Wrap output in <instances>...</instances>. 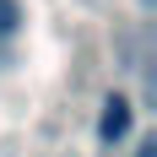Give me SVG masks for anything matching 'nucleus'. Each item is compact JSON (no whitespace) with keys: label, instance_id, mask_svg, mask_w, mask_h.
I'll use <instances>...</instances> for the list:
<instances>
[{"label":"nucleus","instance_id":"obj_1","mask_svg":"<svg viewBox=\"0 0 157 157\" xmlns=\"http://www.w3.org/2000/svg\"><path fill=\"white\" fill-rule=\"evenodd\" d=\"M130 119H136V103L125 92H109L103 98V114H98V141L103 146H119L130 136Z\"/></svg>","mask_w":157,"mask_h":157},{"label":"nucleus","instance_id":"obj_2","mask_svg":"<svg viewBox=\"0 0 157 157\" xmlns=\"http://www.w3.org/2000/svg\"><path fill=\"white\" fill-rule=\"evenodd\" d=\"M16 27H22V6L16 0H0V38H11Z\"/></svg>","mask_w":157,"mask_h":157},{"label":"nucleus","instance_id":"obj_3","mask_svg":"<svg viewBox=\"0 0 157 157\" xmlns=\"http://www.w3.org/2000/svg\"><path fill=\"white\" fill-rule=\"evenodd\" d=\"M136 157H157V141H152V136H146V141L136 146Z\"/></svg>","mask_w":157,"mask_h":157}]
</instances>
